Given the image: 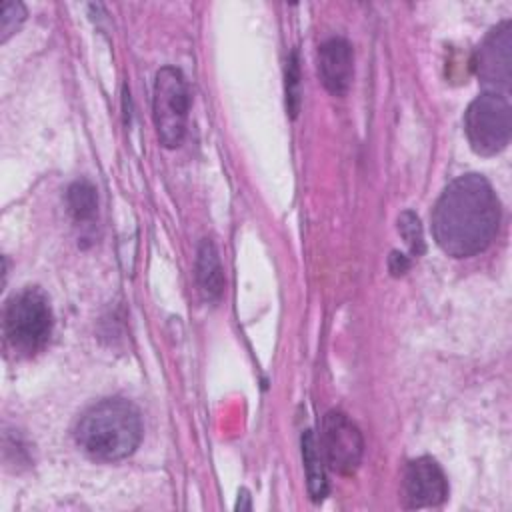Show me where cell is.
<instances>
[{
  "instance_id": "6da1fadb",
  "label": "cell",
  "mask_w": 512,
  "mask_h": 512,
  "mask_svg": "<svg viewBox=\"0 0 512 512\" xmlns=\"http://www.w3.org/2000/svg\"><path fill=\"white\" fill-rule=\"evenodd\" d=\"M500 226V200L480 174L452 180L432 210V234L442 252L470 258L484 252Z\"/></svg>"
},
{
  "instance_id": "7a4b0ae2",
  "label": "cell",
  "mask_w": 512,
  "mask_h": 512,
  "mask_svg": "<svg viewBox=\"0 0 512 512\" xmlns=\"http://www.w3.org/2000/svg\"><path fill=\"white\" fill-rule=\"evenodd\" d=\"M144 434L140 410L126 398H104L90 406L76 426V444L102 462L124 460Z\"/></svg>"
},
{
  "instance_id": "3957f363",
  "label": "cell",
  "mask_w": 512,
  "mask_h": 512,
  "mask_svg": "<svg viewBox=\"0 0 512 512\" xmlns=\"http://www.w3.org/2000/svg\"><path fill=\"white\" fill-rule=\"evenodd\" d=\"M52 332V308L40 288H24L14 294L4 310V336L14 352L36 354Z\"/></svg>"
},
{
  "instance_id": "277c9868",
  "label": "cell",
  "mask_w": 512,
  "mask_h": 512,
  "mask_svg": "<svg viewBox=\"0 0 512 512\" xmlns=\"http://www.w3.org/2000/svg\"><path fill=\"white\" fill-rule=\"evenodd\" d=\"M464 132L470 148L480 156L502 152L512 136V108L504 94L476 96L464 114Z\"/></svg>"
},
{
  "instance_id": "5b68a950",
  "label": "cell",
  "mask_w": 512,
  "mask_h": 512,
  "mask_svg": "<svg viewBox=\"0 0 512 512\" xmlns=\"http://www.w3.org/2000/svg\"><path fill=\"white\" fill-rule=\"evenodd\" d=\"M188 110L190 92L184 74L174 66L160 68L154 78L152 116L158 138L166 148H176L184 140Z\"/></svg>"
},
{
  "instance_id": "8992f818",
  "label": "cell",
  "mask_w": 512,
  "mask_h": 512,
  "mask_svg": "<svg viewBox=\"0 0 512 512\" xmlns=\"http://www.w3.org/2000/svg\"><path fill=\"white\" fill-rule=\"evenodd\" d=\"M320 454L338 474H352L362 460L364 440L358 426L342 412H328L322 422Z\"/></svg>"
},
{
  "instance_id": "52a82bcc",
  "label": "cell",
  "mask_w": 512,
  "mask_h": 512,
  "mask_svg": "<svg viewBox=\"0 0 512 512\" xmlns=\"http://www.w3.org/2000/svg\"><path fill=\"white\" fill-rule=\"evenodd\" d=\"M474 68L488 92L504 94L512 82V26L510 20L492 28L474 56Z\"/></svg>"
},
{
  "instance_id": "ba28073f",
  "label": "cell",
  "mask_w": 512,
  "mask_h": 512,
  "mask_svg": "<svg viewBox=\"0 0 512 512\" xmlns=\"http://www.w3.org/2000/svg\"><path fill=\"white\" fill-rule=\"evenodd\" d=\"M448 496V482L440 464L430 456L412 460L404 470V498L412 508L438 506Z\"/></svg>"
},
{
  "instance_id": "9c48e42d",
  "label": "cell",
  "mask_w": 512,
  "mask_h": 512,
  "mask_svg": "<svg viewBox=\"0 0 512 512\" xmlns=\"http://www.w3.org/2000/svg\"><path fill=\"white\" fill-rule=\"evenodd\" d=\"M352 62V46L344 38H330L318 48V76L330 94H346L352 82Z\"/></svg>"
},
{
  "instance_id": "30bf717a",
  "label": "cell",
  "mask_w": 512,
  "mask_h": 512,
  "mask_svg": "<svg viewBox=\"0 0 512 512\" xmlns=\"http://www.w3.org/2000/svg\"><path fill=\"white\" fill-rule=\"evenodd\" d=\"M196 282L204 300L216 302L224 292V270L212 240L204 238L196 254Z\"/></svg>"
},
{
  "instance_id": "8fae6325",
  "label": "cell",
  "mask_w": 512,
  "mask_h": 512,
  "mask_svg": "<svg viewBox=\"0 0 512 512\" xmlns=\"http://www.w3.org/2000/svg\"><path fill=\"white\" fill-rule=\"evenodd\" d=\"M302 458H304V468L308 476V492L314 502H320L328 492V482L324 474V458L320 454V448L312 430H306L302 434Z\"/></svg>"
},
{
  "instance_id": "7c38bea8",
  "label": "cell",
  "mask_w": 512,
  "mask_h": 512,
  "mask_svg": "<svg viewBox=\"0 0 512 512\" xmlns=\"http://www.w3.org/2000/svg\"><path fill=\"white\" fill-rule=\"evenodd\" d=\"M66 204H68V212L74 216V220L84 222V220L94 218L96 208H98L96 188L86 180H76L74 184H70V188L66 192Z\"/></svg>"
},
{
  "instance_id": "4fadbf2b",
  "label": "cell",
  "mask_w": 512,
  "mask_h": 512,
  "mask_svg": "<svg viewBox=\"0 0 512 512\" xmlns=\"http://www.w3.org/2000/svg\"><path fill=\"white\" fill-rule=\"evenodd\" d=\"M398 230H400L402 238L406 240L410 254L420 256L424 252V236H422V226H420L418 216L410 210L402 212L398 218Z\"/></svg>"
},
{
  "instance_id": "5bb4252c",
  "label": "cell",
  "mask_w": 512,
  "mask_h": 512,
  "mask_svg": "<svg viewBox=\"0 0 512 512\" xmlns=\"http://www.w3.org/2000/svg\"><path fill=\"white\" fill-rule=\"evenodd\" d=\"M26 8L20 2H4L0 10V40L6 42L24 22Z\"/></svg>"
},
{
  "instance_id": "9a60e30c",
  "label": "cell",
  "mask_w": 512,
  "mask_h": 512,
  "mask_svg": "<svg viewBox=\"0 0 512 512\" xmlns=\"http://www.w3.org/2000/svg\"><path fill=\"white\" fill-rule=\"evenodd\" d=\"M300 74H298V58L296 52L288 58L286 66V102L288 110L292 116L298 114V104H300Z\"/></svg>"
},
{
  "instance_id": "2e32d148",
  "label": "cell",
  "mask_w": 512,
  "mask_h": 512,
  "mask_svg": "<svg viewBox=\"0 0 512 512\" xmlns=\"http://www.w3.org/2000/svg\"><path fill=\"white\" fill-rule=\"evenodd\" d=\"M410 266V260L404 256V254H398V252H392L390 256V270L392 274H404Z\"/></svg>"
}]
</instances>
